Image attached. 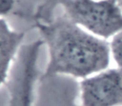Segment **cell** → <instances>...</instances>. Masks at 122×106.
I'll return each mask as SVG.
<instances>
[{"label": "cell", "mask_w": 122, "mask_h": 106, "mask_svg": "<svg viewBox=\"0 0 122 106\" xmlns=\"http://www.w3.org/2000/svg\"><path fill=\"white\" fill-rule=\"evenodd\" d=\"M81 106H122V68H106L79 81Z\"/></svg>", "instance_id": "cell-4"}, {"label": "cell", "mask_w": 122, "mask_h": 106, "mask_svg": "<svg viewBox=\"0 0 122 106\" xmlns=\"http://www.w3.org/2000/svg\"><path fill=\"white\" fill-rule=\"evenodd\" d=\"M25 35L24 32L13 29L4 18H0V89L9 79Z\"/></svg>", "instance_id": "cell-6"}, {"label": "cell", "mask_w": 122, "mask_h": 106, "mask_svg": "<svg viewBox=\"0 0 122 106\" xmlns=\"http://www.w3.org/2000/svg\"><path fill=\"white\" fill-rule=\"evenodd\" d=\"M68 19L105 40L122 29V8L116 0H59Z\"/></svg>", "instance_id": "cell-2"}, {"label": "cell", "mask_w": 122, "mask_h": 106, "mask_svg": "<svg viewBox=\"0 0 122 106\" xmlns=\"http://www.w3.org/2000/svg\"><path fill=\"white\" fill-rule=\"evenodd\" d=\"M37 28L48 53L42 76H62L81 80L109 67V41L88 32L65 15L37 23Z\"/></svg>", "instance_id": "cell-1"}, {"label": "cell", "mask_w": 122, "mask_h": 106, "mask_svg": "<svg viewBox=\"0 0 122 106\" xmlns=\"http://www.w3.org/2000/svg\"><path fill=\"white\" fill-rule=\"evenodd\" d=\"M14 3L15 0H0V18H4L10 13Z\"/></svg>", "instance_id": "cell-8"}, {"label": "cell", "mask_w": 122, "mask_h": 106, "mask_svg": "<svg viewBox=\"0 0 122 106\" xmlns=\"http://www.w3.org/2000/svg\"><path fill=\"white\" fill-rule=\"evenodd\" d=\"M111 58L116 62V66L122 68V29L110 41Z\"/></svg>", "instance_id": "cell-7"}, {"label": "cell", "mask_w": 122, "mask_h": 106, "mask_svg": "<svg viewBox=\"0 0 122 106\" xmlns=\"http://www.w3.org/2000/svg\"><path fill=\"white\" fill-rule=\"evenodd\" d=\"M35 93V106H81L79 81L62 76H42Z\"/></svg>", "instance_id": "cell-5"}, {"label": "cell", "mask_w": 122, "mask_h": 106, "mask_svg": "<svg viewBox=\"0 0 122 106\" xmlns=\"http://www.w3.org/2000/svg\"><path fill=\"white\" fill-rule=\"evenodd\" d=\"M42 39L23 45L7 82V106H35V93L38 83V59Z\"/></svg>", "instance_id": "cell-3"}]
</instances>
